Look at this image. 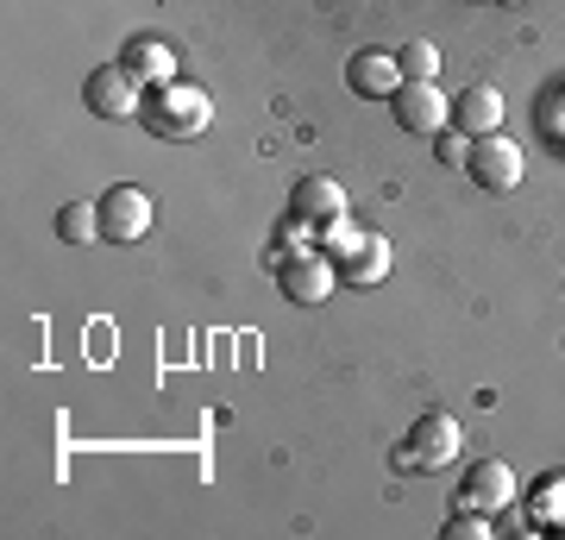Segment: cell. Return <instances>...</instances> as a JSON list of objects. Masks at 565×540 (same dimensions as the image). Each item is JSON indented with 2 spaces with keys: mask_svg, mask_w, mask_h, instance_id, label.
I'll list each match as a JSON object with an SVG mask.
<instances>
[{
  "mask_svg": "<svg viewBox=\"0 0 565 540\" xmlns=\"http://www.w3.org/2000/svg\"><path fill=\"white\" fill-rule=\"evenodd\" d=\"M139 120L151 139H202L207 120H214V100L189 82H163V88H145Z\"/></svg>",
  "mask_w": 565,
  "mask_h": 540,
  "instance_id": "1",
  "label": "cell"
},
{
  "mask_svg": "<svg viewBox=\"0 0 565 540\" xmlns=\"http://www.w3.org/2000/svg\"><path fill=\"white\" fill-rule=\"evenodd\" d=\"M465 453V434L452 415H422L408 427V441L396 446V465L403 472H446V465Z\"/></svg>",
  "mask_w": 565,
  "mask_h": 540,
  "instance_id": "2",
  "label": "cell"
},
{
  "mask_svg": "<svg viewBox=\"0 0 565 540\" xmlns=\"http://www.w3.org/2000/svg\"><path fill=\"white\" fill-rule=\"evenodd\" d=\"M145 82L126 70V63H102L95 76H88V88H82V100H88V114L95 120H139V107H145V95H139Z\"/></svg>",
  "mask_w": 565,
  "mask_h": 540,
  "instance_id": "3",
  "label": "cell"
},
{
  "mask_svg": "<svg viewBox=\"0 0 565 540\" xmlns=\"http://www.w3.org/2000/svg\"><path fill=\"white\" fill-rule=\"evenodd\" d=\"M145 233H151V195H145V189H132V182L107 189V195H102V240L139 245Z\"/></svg>",
  "mask_w": 565,
  "mask_h": 540,
  "instance_id": "4",
  "label": "cell"
},
{
  "mask_svg": "<svg viewBox=\"0 0 565 540\" xmlns=\"http://www.w3.org/2000/svg\"><path fill=\"white\" fill-rule=\"evenodd\" d=\"M471 182L490 189V195H509V189L522 182V151H515V139L484 133V139L471 145Z\"/></svg>",
  "mask_w": 565,
  "mask_h": 540,
  "instance_id": "5",
  "label": "cell"
},
{
  "mask_svg": "<svg viewBox=\"0 0 565 540\" xmlns=\"http://www.w3.org/2000/svg\"><path fill=\"white\" fill-rule=\"evenodd\" d=\"M277 289L289 301H302V308L327 301V289H333V264H327V252H289V258L277 264Z\"/></svg>",
  "mask_w": 565,
  "mask_h": 540,
  "instance_id": "6",
  "label": "cell"
},
{
  "mask_svg": "<svg viewBox=\"0 0 565 540\" xmlns=\"http://www.w3.org/2000/svg\"><path fill=\"white\" fill-rule=\"evenodd\" d=\"M390 100H396V120H403L408 133H446V120H452V100H446L434 82H403Z\"/></svg>",
  "mask_w": 565,
  "mask_h": 540,
  "instance_id": "7",
  "label": "cell"
},
{
  "mask_svg": "<svg viewBox=\"0 0 565 540\" xmlns=\"http://www.w3.org/2000/svg\"><path fill=\"white\" fill-rule=\"evenodd\" d=\"M459 502H465V509H484V516L509 509V502H515V472H509L503 459H478L471 472H465Z\"/></svg>",
  "mask_w": 565,
  "mask_h": 540,
  "instance_id": "8",
  "label": "cell"
},
{
  "mask_svg": "<svg viewBox=\"0 0 565 540\" xmlns=\"http://www.w3.org/2000/svg\"><path fill=\"white\" fill-rule=\"evenodd\" d=\"M452 126H459L465 139H484V133H503V95H497L490 82H478V88H465V95L452 100Z\"/></svg>",
  "mask_w": 565,
  "mask_h": 540,
  "instance_id": "9",
  "label": "cell"
},
{
  "mask_svg": "<svg viewBox=\"0 0 565 540\" xmlns=\"http://www.w3.org/2000/svg\"><path fill=\"white\" fill-rule=\"evenodd\" d=\"M289 214H296L302 226L340 221V214H345V189L333 177H302V182H296V195H289Z\"/></svg>",
  "mask_w": 565,
  "mask_h": 540,
  "instance_id": "10",
  "label": "cell"
},
{
  "mask_svg": "<svg viewBox=\"0 0 565 540\" xmlns=\"http://www.w3.org/2000/svg\"><path fill=\"white\" fill-rule=\"evenodd\" d=\"M345 82H352L359 95H371V100H390L396 88H403V70H396L390 51H359V57L345 63Z\"/></svg>",
  "mask_w": 565,
  "mask_h": 540,
  "instance_id": "11",
  "label": "cell"
},
{
  "mask_svg": "<svg viewBox=\"0 0 565 540\" xmlns=\"http://www.w3.org/2000/svg\"><path fill=\"white\" fill-rule=\"evenodd\" d=\"M340 277L345 283H384L390 277V240L384 233H359L340 252Z\"/></svg>",
  "mask_w": 565,
  "mask_h": 540,
  "instance_id": "12",
  "label": "cell"
},
{
  "mask_svg": "<svg viewBox=\"0 0 565 540\" xmlns=\"http://www.w3.org/2000/svg\"><path fill=\"white\" fill-rule=\"evenodd\" d=\"M126 70H132L145 88H163V82H177V51L163 39H132L126 44Z\"/></svg>",
  "mask_w": 565,
  "mask_h": 540,
  "instance_id": "13",
  "label": "cell"
},
{
  "mask_svg": "<svg viewBox=\"0 0 565 540\" xmlns=\"http://www.w3.org/2000/svg\"><path fill=\"white\" fill-rule=\"evenodd\" d=\"M57 240L63 245H95L102 240V201H70L57 214Z\"/></svg>",
  "mask_w": 565,
  "mask_h": 540,
  "instance_id": "14",
  "label": "cell"
},
{
  "mask_svg": "<svg viewBox=\"0 0 565 540\" xmlns=\"http://www.w3.org/2000/svg\"><path fill=\"white\" fill-rule=\"evenodd\" d=\"M396 70H403V82H434V76H440V51H434L427 39H415V44H403Z\"/></svg>",
  "mask_w": 565,
  "mask_h": 540,
  "instance_id": "15",
  "label": "cell"
},
{
  "mask_svg": "<svg viewBox=\"0 0 565 540\" xmlns=\"http://www.w3.org/2000/svg\"><path fill=\"white\" fill-rule=\"evenodd\" d=\"M446 540H490V516L484 509H459L446 521Z\"/></svg>",
  "mask_w": 565,
  "mask_h": 540,
  "instance_id": "16",
  "label": "cell"
},
{
  "mask_svg": "<svg viewBox=\"0 0 565 540\" xmlns=\"http://www.w3.org/2000/svg\"><path fill=\"white\" fill-rule=\"evenodd\" d=\"M440 163H446V170H465V163H471V145H465V133H440Z\"/></svg>",
  "mask_w": 565,
  "mask_h": 540,
  "instance_id": "17",
  "label": "cell"
},
{
  "mask_svg": "<svg viewBox=\"0 0 565 540\" xmlns=\"http://www.w3.org/2000/svg\"><path fill=\"white\" fill-rule=\"evenodd\" d=\"M541 521H565V484L559 478L541 490Z\"/></svg>",
  "mask_w": 565,
  "mask_h": 540,
  "instance_id": "18",
  "label": "cell"
},
{
  "mask_svg": "<svg viewBox=\"0 0 565 540\" xmlns=\"http://www.w3.org/2000/svg\"><path fill=\"white\" fill-rule=\"evenodd\" d=\"M509 7H515V0H509Z\"/></svg>",
  "mask_w": 565,
  "mask_h": 540,
  "instance_id": "19",
  "label": "cell"
}]
</instances>
